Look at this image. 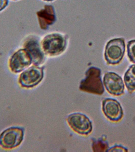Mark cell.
Segmentation results:
<instances>
[{
    "label": "cell",
    "mask_w": 135,
    "mask_h": 152,
    "mask_svg": "<svg viewBox=\"0 0 135 152\" xmlns=\"http://www.w3.org/2000/svg\"><path fill=\"white\" fill-rule=\"evenodd\" d=\"M127 47L128 56L130 61L135 64V40L129 41Z\"/></svg>",
    "instance_id": "obj_14"
},
{
    "label": "cell",
    "mask_w": 135,
    "mask_h": 152,
    "mask_svg": "<svg viewBox=\"0 0 135 152\" xmlns=\"http://www.w3.org/2000/svg\"><path fill=\"white\" fill-rule=\"evenodd\" d=\"M127 148L121 145H116L109 148L107 151L108 152H127Z\"/></svg>",
    "instance_id": "obj_15"
},
{
    "label": "cell",
    "mask_w": 135,
    "mask_h": 152,
    "mask_svg": "<svg viewBox=\"0 0 135 152\" xmlns=\"http://www.w3.org/2000/svg\"><path fill=\"white\" fill-rule=\"evenodd\" d=\"M32 62L31 58L26 49L17 51L10 58L9 66L14 73L21 72L30 66Z\"/></svg>",
    "instance_id": "obj_8"
},
{
    "label": "cell",
    "mask_w": 135,
    "mask_h": 152,
    "mask_svg": "<svg viewBox=\"0 0 135 152\" xmlns=\"http://www.w3.org/2000/svg\"><path fill=\"white\" fill-rule=\"evenodd\" d=\"M37 15L40 26L42 29H46L55 21L54 9L52 6H45L44 9L37 13Z\"/></svg>",
    "instance_id": "obj_11"
},
{
    "label": "cell",
    "mask_w": 135,
    "mask_h": 152,
    "mask_svg": "<svg viewBox=\"0 0 135 152\" xmlns=\"http://www.w3.org/2000/svg\"><path fill=\"white\" fill-rule=\"evenodd\" d=\"M25 49L29 53L32 62L34 65L42 64L44 60L43 52L40 48L38 42L34 38L28 39L25 44Z\"/></svg>",
    "instance_id": "obj_10"
},
{
    "label": "cell",
    "mask_w": 135,
    "mask_h": 152,
    "mask_svg": "<svg viewBox=\"0 0 135 152\" xmlns=\"http://www.w3.org/2000/svg\"><path fill=\"white\" fill-rule=\"evenodd\" d=\"M24 130L17 127L8 128L0 135V147L5 149H12L20 145L23 140Z\"/></svg>",
    "instance_id": "obj_4"
},
{
    "label": "cell",
    "mask_w": 135,
    "mask_h": 152,
    "mask_svg": "<svg viewBox=\"0 0 135 152\" xmlns=\"http://www.w3.org/2000/svg\"><path fill=\"white\" fill-rule=\"evenodd\" d=\"M125 52V41L123 38L112 39L108 42L105 47V60L110 65L118 64L123 59Z\"/></svg>",
    "instance_id": "obj_3"
},
{
    "label": "cell",
    "mask_w": 135,
    "mask_h": 152,
    "mask_svg": "<svg viewBox=\"0 0 135 152\" xmlns=\"http://www.w3.org/2000/svg\"><path fill=\"white\" fill-rule=\"evenodd\" d=\"M108 145L106 140L100 138L94 140L92 142V148L94 152L107 151L109 149Z\"/></svg>",
    "instance_id": "obj_13"
},
{
    "label": "cell",
    "mask_w": 135,
    "mask_h": 152,
    "mask_svg": "<svg viewBox=\"0 0 135 152\" xmlns=\"http://www.w3.org/2000/svg\"><path fill=\"white\" fill-rule=\"evenodd\" d=\"M68 123L73 131L81 135H87L92 129V122L84 114L76 113L68 116Z\"/></svg>",
    "instance_id": "obj_5"
},
{
    "label": "cell",
    "mask_w": 135,
    "mask_h": 152,
    "mask_svg": "<svg viewBox=\"0 0 135 152\" xmlns=\"http://www.w3.org/2000/svg\"><path fill=\"white\" fill-rule=\"evenodd\" d=\"M102 110L105 116L113 122H118L123 117V112L120 103L116 99L106 98L102 102Z\"/></svg>",
    "instance_id": "obj_9"
},
{
    "label": "cell",
    "mask_w": 135,
    "mask_h": 152,
    "mask_svg": "<svg viewBox=\"0 0 135 152\" xmlns=\"http://www.w3.org/2000/svg\"><path fill=\"white\" fill-rule=\"evenodd\" d=\"M13 1H17V0H13Z\"/></svg>",
    "instance_id": "obj_18"
},
{
    "label": "cell",
    "mask_w": 135,
    "mask_h": 152,
    "mask_svg": "<svg viewBox=\"0 0 135 152\" xmlns=\"http://www.w3.org/2000/svg\"><path fill=\"white\" fill-rule=\"evenodd\" d=\"M66 39L61 34H48L43 39L41 48L43 52L47 56H55L62 53L66 48Z\"/></svg>",
    "instance_id": "obj_2"
},
{
    "label": "cell",
    "mask_w": 135,
    "mask_h": 152,
    "mask_svg": "<svg viewBox=\"0 0 135 152\" xmlns=\"http://www.w3.org/2000/svg\"><path fill=\"white\" fill-rule=\"evenodd\" d=\"M124 81L128 90L132 92L135 90V64L131 65L125 72Z\"/></svg>",
    "instance_id": "obj_12"
},
{
    "label": "cell",
    "mask_w": 135,
    "mask_h": 152,
    "mask_svg": "<svg viewBox=\"0 0 135 152\" xmlns=\"http://www.w3.org/2000/svg\"><path fill=\"white\" fill-rule=\"evenodd\" d=\"M44 1H53V0H44Z\"/></svg>",
    "instance_id": "obj_17"
},
{
    "label": "cell",
    "mask_w": 135,
    "mask_h": 152,
    "mask_svg": "<svg viewBox=\"0 0 135 152\" xmlns=\"http://www.w3.org/2000/svg\"><path fill=\"white\" fill-rule=\"evenodd\" d=\"M8 4V0H0V11L6 8Z\"/></svg>",
    "instance_id": "obj_16"
},
{
    "label": "cell",
    "mask_w": 135,
    "mask_h": 152,
    "mask_svg": "<svg viewBox=\"0 0 135 152\" xmlns=\"http://www.w3.org/2000/svg\"><path fill=\"white\" fill-rule=\"evenodd\" d=\"M103 83L108 92L114 96H119L124 93V85L121 77L113 72L105 74Z\"/></svg>",
    "instance_id": "obj_7"
},
{
    "label": "cell",
    "mask_w": 135,
    "mask_h": 152,
    "mask_svg": "<svg viewBox=\"0 0 135 152\" xmlns=\"http://www.w3.org/2000/svg\"><path fill=\"white\" fill-rule=\"evenodd\" d=\"M43 77V68L35 65L21 74L19 78V83L22 87H33L41 81Z\"/></svg>",
    "instance_id": "obj_6"
},
{
    "label": "cell",
    "mask_w": 135,
    "mask_h": 152,
    "mask_svg": "<svg viewBox=\"0 0 135 152\" xmlns=\"http://www.w3.org/2000/svg\"><path fill=\"white\" fill-rule=\"evenodd\" d=\"M101 70L91 66L85 73V77L81 82L79 88L84 92L98 95L103 94L104 88L102 81Z\"/></svg>",
    "instance_id": "obj_1"
}]
</instances>
